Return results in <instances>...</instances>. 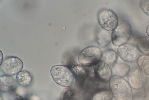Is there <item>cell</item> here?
Returning <instances> with one entry per match:
<instances>
[{
    "instance_id": "1",
    "label": "cell",
    "mask_w": 149,
    "mask_h": 100,
    "mask_svg": "<svg viewBox=\"0 0 149 100\" xmlns=\"http://www.w3.org/2000/svg\"><path fill=\"white\" fill-rule=\"evenodd\" d=\"M109 86L113 95L117 100H133V93L129 83L122 77L112 76Z\"/></svg>"
},
{
    "instance_id": "2",
    "label": "cell",
    "mask_w": 149,
    "mask_h": 100,
    "mask_svg": "<svg viewBox=\"0 0 149 100\" xmlns=\"http://www.w3.org/2000/svg\"><path fill=\"white\" fill-rule=\"evenodd\" d=\"M50 73L54 81L60 85L71 86L75 79L74 74L69 67L63 65H57L53 66Z\"/></svg>"
},
{
    "instance_id": "3",
    "label": "cell",
    "mask_w": 149,
    "mask_h": 100,
    "mask_svg": "<svg viewBox=\"0 0 149 100\" xmlns=\"http://www.w3.org/2000/svg\"><path fill=\"white\" fill-rule=\"evenodd\" d=\"M102 52L96 46L86 47L80 53L78 57L79 63L86 67L94 65L101 59Z\"/></svg>"
},
{
    "instance_id": "4",
    "label": "cell",
    "mask_w": 149,
    "mask_h": 100,
    "mask_svg": "<svg viewBox=\"0 0 149 100\" xmlns=\"http://www.w3.org/2000/svg\"><path fill=\"white\" fill-rule=\"evenodd\" d=\"M131 28L130 25L125 21L118 24L116 28L112 31L111 41L114 45L120 46L125 44L130 37Z\"/></svg>"
},
{
    "instance_id": "5",
    "label": "cell",
    "mask_w": 149,
    "mask_h": 100,
    "mask_svg": "<svg viewBox=\"0 0 149 100\" xmlns=\"http://www.w3.org/2000/svg\"><path fill=\"white\" fill-rule=\"evenodd\" d=\"M98 18L102 27L108 31H113L118 25L116 15L110 10L103 9L101 10L98 14Z\"/></svg>"
},
{
    "instance_id": "6",
    "label": "cell",
    "mask_w": 149,
    "mask_h": 100,
    "mask_svg": "<svg viewBox=\"0 0 149 100\" xmlns=\"http://www.w3.org/2000/svg\"><path fill=\"white\" fill-rule=\"evenodd\" d=\"M23 63L19 58L14 56L6 58L2 62L0 68L6 75L10 76L17 74L22 70Z\"/></svg>"
},
{
    "instance_id": "7",
    "label": "cell",
    "mask_w": 149,
    "mask_h": 100,
    "mask_svg": "<svg viewBox=\"0 0 149 100\" xmlns=\"http://www.w3.org/2000/svg\"><path fill=\"white\" fill-rule=\"evenodd\" d=\"M137 47L133 45L125 43L118 46L117 50L118 55L125 61L132 62L137 58L139 51Z\"/></svg>"
},
{
    "instance_id": "8",
    "label": "cell",
    "mask_w": 149,
    "mask_h": 100,
    "mask_svg": "<svg viewBox=\"0 0 149 100\" xmlns=\"http://www.w3.org/2000/svg\"><path fill=\"white\" fill-rule=\"evenodd\" d=\"M93 71L98 79L104 82L109 81L112 74L110 66L101 60L94 65Z\"/></svg>"
},
{
    "instance_id": "9",
    "label": "cell",
    "mask_w": 149,
    "mask_h": 100,
    "mask_svg": "<svg viewBox=\"0 0 149 100\" xmlns=\"http://www.w3.org/2000/svg\"><path fill=\"white\" fill-rule=\"evenodd\" d=\"M141 70L135 68L129 73L128 82L131 87L134 89H139L143 85L146 78Z\"/></svg>"
},
{
    "instance_id": "10",
    "label": "cell",
    "mask_w": 149,
    "mask_h": 100,
    "mask_svg": "<svg viewBox=\"0 0 149 100\" xmlns=\"http://www.w3.org/2000/svg\"><path fill=\"white\" fill-rule=\"evenodd\" d=\"M69 66L79 82H83L87 77L88 71L86 66L75 62L70 63Z\"/></svg>"
},
{
    "instance_id": "11",
    "label": "cell",
    "mask_w": 149,
    "mask_h": 100,
    "mask_svg": "<svg viewBox=\"0 0 149 100\" xmlns=\"http://www.w3.org/2000/svg\"><path fill=\"white\" fill-rule=\"evenodd\" d=\"M17 85L14 79L10 76L4 75L0 77V90L3 92L14 91Z\"/></svg>"
},
{
    "instance_id": "12",
    "label": "cell",
    "mask_w": 149,
    "mask_h": 100,
    "mask_svg": "<svg viewBox=\"0 0 149 100\" xmlns=\"http://www.w3.org/2000/svg\"><path fill=\"white\" fill-rule=\"evenodd\" d=\"M113 96L110 90H102L92 94L87 98V100H111Z\"/></svg>"
},
{
    "instance_id": "13",
    "label": "cell",
    "mask_w": 149,
    "mask_h": 100,
    "mask_svg": "<svg viewBox=\"0 0 149 100\" xmlns=\"http://www.w3.org/2000/svg\"><path fill=\"white\" fill-rule=\"evenodd\" d=\"M16 79L20 85L23 87H27L31 83L33 77L28 71H21L17 74Z\"/></svg>"
},
{
    "instance_id": "14",
    "label": "cell",
    "mask_w": 149,
    "mask_h": 100,
    "mask_svg": "<svg viewBox=\"0 0 149 100\" xmlns=\"http://www.w3.org/2000/svg\"><path fill=\"white\" fill-rule=\"evenodd\" d=\"M111 69L112 73L113 75H118L122 77L126 76L130 71L129 66L127 64L124 63L115 64Z\"/></svg>"
},
{
    "instance_id": "15",
    "label": "cell",
    "mask_w": 149,
    "mask_h": 100,
    "mask_svg": "<svg viewBox=\"0 0 149 100\" xmlns=\"http://www.w3.org/2000/svg\"><path fill=\"white\" fill-rule=\"evenodd\" d=\"M117 56L116 52L112 49H108L102 53L101 60L103 61L109 66L115 64Z\"/></svg>"
},
{
    "instance_id": "16",
    "label": "cell",
    "mask_w": 149,
    "mask_h": 100,
    "mask_svg": "<svg viewBox=\"0 0 149 100\" xmlns=\"http://www.w3.org/2000/svg\"><path fill=\"white\" fill-rule=\"evenodd\" d=\"M107 31L104 30H101L97 35V41L99 44L102 47L108 45L111 40V37Z\"/></svg>"
},
{
    "instance_id": "17",
    "label": "cell",
    "mask_w": 149,
    "mask_h": 100,
    "mask_svg": "<svg viewBox=\"0 0 149 100\" xmlns=\"http://www.w3.org/2000/svg\"><path fill=\"white\" fill-rule=\"evenodd\" d=\"M137 63L140 70L149 75V56L140 55L137 58Z\"/></svg>"
},
{
    "instance_id": "18",
    "label": "cell",
    "mask_w": 149,
    "mask_h": 100,
    "mask_svg": "<svg viewBox=\"0 0 149 100\" xmlns=\"http://www.w3.org/2000/svg\"><path fill=\"white\" fill-rule=\"evenodd\" d=\"M136 46L141 52L149 56V37H144L140 38L137 42Z\"/></svg>"
},
{
    "instance_id": "19",
    "label": "cell",
    "mask_w": 149,
    "mask_h": 100,
    "mask_svg": "<svg viewBox=\"0 0 149 100\" xmlns=\"http://www.w3.org/2000/svg\"><path fill=\"white\" fill-rule=\"evenodd\" d=\"M75 97V91L72 89H68L64 93L63 100H74Z\"/></svg>"
},
{
    "instance_id": "20",
    "label": "cell",
    "mask_w": 149,
    "mask_h": 100,
    "mask_svg": "<svg viewBox=\"0 0 149 100\" xmlns=\"http://www.w3.org/2000/svg\"><path fill=\"white\" fill-rule=\"evenodd\" d=\"M140 5L143 11L149 15V0H141Z\"/></svg>"
},
{
    "instance_id": "21",
    "label": "cell",
    "mask_w": 149,
    "mask_h": 100,
    "mask_svg": "<svg viewBox=\"0 0 149 100\" xmlns=\"http://www.w3.org/2000/svg\"><path fill=\"white\" fill-rule=\"evenodd\" d=\"M26 100H40V98L35 95H31L28 96Z\"/></svg>"
},
{
    "instance_id": "22",
    "label": "cell",
    "mask_w": 149,
    "mask_h": 100,
    "mask_svg": "<svg viewBox=\"0 0 149 100\" xmlns=\"http://www.w3.org/2000/svg\"><path fill=\"white\" fill-rule=\"evenodd\" d=\"M13 100H24L23 98L19 95L15 96L13 98Z\"/></svg>"
},
{
    "instance_id": "23",
    "label": "cell",
    "mask_w": 149,
    "mask_h": 100,
    "mask_svg": "<svg viewBox=\"0 0 149 100\" xmlns=\"http://www.w3.org/2000/svg\"><path fill=\"white\" fill-rule=\"evenodd\" d=\"M146 32L147 35L149 37V25L147 26L146 28Z\"/></svg>"
}]
</instances>
